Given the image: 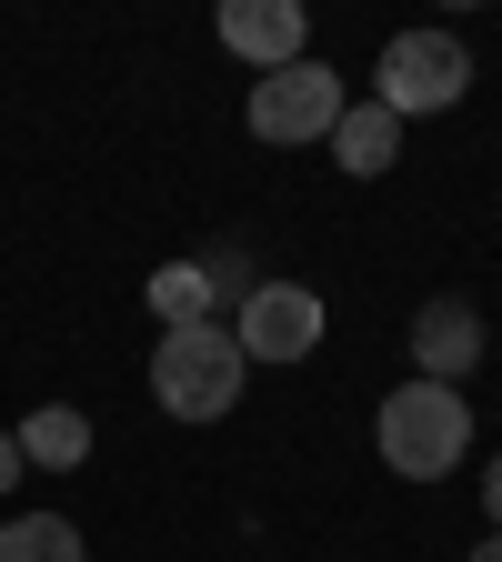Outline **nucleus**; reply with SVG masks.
Instances as JSON below:
<instances>
[{
	"mask_svg": "<svg viewBox=\"0 0 502 562\" xmlns=\"http://www.w3.org/2000/svg\"><path fill=\"white\" fill-rule=\"evenodd\" d=\"M91 452V412H70V402H41L31 422H21V462H41V472H70Z\"/></svg>",
	"mask_w": 502,
	"mask_h": 562,
	"instance_id": "9",
	"label": "nucleus"
},
{
	"mask_svg": "<svg viewBox=\"0 0 502 562\" xmlns=\"http://www.w3.org/2000/svg\"><path fill=\"white\" fill-rule=\"evenodd\" d=\"M412 362H422V382H462V372L482 362V312H472L462 292L422 302V322H412Z\"/></svg>",
	"mask_w": 502,
	"mask_h": 562,
	"instance_id": "7",
	"label": "nucleus"
},
{
	"mask_svg": "<svg viewBox=\"0 0 502 562\" xmlns=\"http://www.w3.org/2000/svg\"><path fill=\"white\" fill-rule=\"evenodd\" d=\"M191 271H201V292H211V322H232V312L261 292V271H252V241H201V251H191Z\"/></svg>",
	"mask_w": 502,
	"mask_h": 562,
	"instance_id": "10",
	"label": "nucleus"
},
{
	"mask_svg": "<svg viewBox=\"0 0 502 562\" xmlns=\"http://www.w3.org/2000/svg\"><path fill=\"white\" fill-rule=\"evenodd\" d=\"M352 101H342V70L332 60H292V70H271V81H252V140H281V151H292V140H332V121H342Z\"/></svg>",
	"mask_w": 502,
	"mask_h": 562,
	"instance_id": "4",
	"label": "nucleus"
},
{
	"mask_svg": "<svg viewBox=\"0 0 502 562\" xmlns=\"http://www.w3.org/2000/svg\"><path fill=\"white\" fill-rule=\"evenodd\" d=\"M222 331L242 341V362H302V351H322V292H302V281H261Z\"/></svg>",
	"mask_w": 502,
	"mask_h": 562,
	"instance_id": "5",
	"label": "nucleus"
},
{
	"mask_svg": "<svg viewBox=\"0 0 502 562\" xmlns=\"http://www.w3.org/2000/svg\"><path fill=\"white\" fill-rule=\"evenodd\" d=\"M211 31H222L232 60H252L261 81H271V70H292V60H302L312 11H302V0H222V21H211Z\"/></svg>",
	"mask_w": 502,
	"mask_h": 562,
	"instance_id": "6",
	"label": "nucleus"
},
{
	"mask_svg": "<svg viewBox=\"0 0 502 562\" xmlns=\"http://www.w3.org/2000/svg\"><path fill=\"white\" fill-rule=\"evenodd\" d=\"M392 151H402V121H392L382 101H352V111L332 121V161H342L352 181H372V171H392Z\"/></svg>",
	"mask_w": 502,
	"mask_h": 562,
	"instance_id": "8",
	"label": "nucleus"
},
{
	"mask_svg": "<svg viewBox=\"0 0 502 562\" xmlns=\"http://www.w3.org/2000/svg\"><path fill=\"white\" fill-rule=\"evenodd\" d=\"M242 341L222 331V322H181V331H161V351H152V392H161V412L171 422H222L232 402H242Z\"/></svg>",
	"mask_w": 502,
	"mask_h": 562,
	"instance_id": "2",
	"label": "nucleus"
},
{
	"mask_svg": "<svg viewBox=\"0 0 502 562\" xmlns=\"http://www.w3.org/2000/svg\"><path fill=\"white\" fill-rule=\"evenodd\" d=\"M472 562H502V532H482V542H472Z\"/></svg>",
	"mask_w": 502,
	"mask_h": 562,
	"instance_id": "15",
	"label": "nucleus"
},
{
	"mask_svg": "<svg viewBox=\"0 0 502 562\" xmlns=\"http://www.w3.org/2000/svg\"><path fill=\"white\" fill-rule=\"evenodd\" d=\"M0 562H91V552L70 513H21V522H0Z\"/></svg>",
	"mask_w": 502,
	"mask_h": 562,
	"instance_id": "11",
	"label": "nucleus"
},
{
	"mask_svg": "<svg viewBox=\"0 0 502 562\" xmlns=\"http://www.w3.org/2000/svg\"><path fill=\"white\" fill-rule=\"evenodd\" d=\"M472 91V50L453 41V31H402V41H382V60H372V101L392 111V121H433V111H453Z\"/></svg>",
	"mask_w": 502,
	"mask_h": 562,
	"instance_id": "3",
	"label": "nucleus"
},
{
	"mask_svg": "<svg viewBox=\"0 0 502 562\" xmlns=\"http://www.w3.org/2000/svg\"><path fill=\"white\" fill-rule=\"evenodd\" d=\"M152 312H161L171 331H181V322H211V292H201L191 261H161V271H152Z\"/></svg>",
	"mask_w": 502,
	"mask_h": 562,
	"instance_id": "12",
	"label": "nucleus"
},
{
	"mask_svg": "<svg viewBox=\"0 0 502 562\" xmlns=\"http://www.w3.org/2000/svg\"><path fill=\"white\" fill-rule=\"evenodd\" d=\"M372 442H382V462L402 472V482H443L462 452H472V402L453 392V382H402L382 412H372Z\"/></svg>",
	"mask_w": 502,
	"mask_h": 562,
	"instance_id": "1",
	"label": "nucleus"
},
{
	"mask_svg": "<svg viewBox=\"0 0 502 562\" xmlns=\"http://www.w3.org/2000/svg\"><path fill=\"white\" fill-rule=\"evenodd\" d=\"M482 513H492V532H502V452H492V472H482Z\"/></svg>",
	"mask_w": 502,
	"mask_h": 562,
	"instance_id": "14",
	"label": "nucleus"
},
{
	"mask_svg": "<svg viewBox=\"0 0 502 562\" xmlns=\"http://www.w3.org/2000/svg\"><path fill=\"white\" fill-rule=\"evenodd\" d=\"M21 472H31V462H21V432H0V492H11Z\"/></svg>",
	"mask_w": 502,
	"mask_h": 562,
	"instance_id": "13",
	"label": "nucleus"
}]
</instances>
